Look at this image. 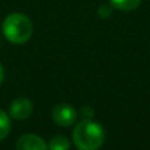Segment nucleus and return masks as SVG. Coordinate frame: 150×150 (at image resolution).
Segmentation results:
<instances>
[{"label":"nucleus","instance_id":"f257e3e1","mask_svg":"<svg viewBox=\"0 0 150 150\" xmlns=\"http://www.w3.org/2000/svg\"><path fill=\"white\" fill-rule=\"evenodd\" d=\"M104 130L101 125L92 120H82L73 132V141L79 150H99L104 142Z\"/></svg>","mask_w":150,"mask_h":150},{"label":"nucleus","instance_id":"f03ea898","mask_svg":"<svg viewBox=\"0 0 150 150\" xmlns=\"http://www.w3.org/2000/svg\"><path fill=\"white\" fill-rule=\"evenodd\" d=\"M33 24L24 13H11L3 21V34L12 44H24L32 37Z\"/></svg>","mask_w":150,"mask_h":150},{"label":"nucleus","instance_id":"7ed1b4c3","mask_svg":"<svg viewBox=\"0 0 150 150\" xmlns=\"http://www.w3.org/2000/svg\"><path fill=\"white\" fill-rule=\"evenodd\" d=\"M52 117L59 127H71L76 121V111L70 104H58L53 108Z\"/></svg>","mask_w":150,"mask_h":150},{"label":"nucleus","instance_id":"20e7f679","mask_svg":"<svg viewBox=\"0 0 150 150\" xmlns=\"http://www.w3.org/2000/svg\"><path fill=\"white\" fill-rule=\"evenodd\" d=\"M33 112V104L26 98H17L11 103L9 115L16 120H25Z\"/></svg>","mask_w":150,"mask_h":150},{"label":"nucleus","instance_id":"39448f33","mask_svg":"<svg viewBox=\"0 0 150 150\" xmlns=\"http://www.w3.org/2000/svg\"><path fill=\"white\" fill-rule=\"evenodd\" d=\"M46 142L40 136L24 134L18 138L16 144V150H47Z\"/></svg>","mask_w":150,"mask_h":150},{"label":"nucleus","instance_id":"423d86ee","mask_svg":"<svg viewBox=\"0 0 150 150\" xmlns=\"http://www.w3.org/2000/svg\"><path fill=\"white\" fill-rule=\"evenodd\" d=\"M109 1H111V5L113 8L124 11V12L134 11L141 4V0H109Z\"/></svg>","mask_w":150,"mask_h":150},{"label":"nucleus","instance_id":"0eeeda50","mask_svg":"<svg viewBox=\"0 0 150 150\" xmlns=\"http://www.w3.org/2000/svg\"><path fill=\"white\" fill-rule=\"evenodd\" d=\"M47 148L50 150H70V142L65 136H54Z\"/></svg>","mask_w":150,"mask_h":150},{"label":"nucleus","instance_id":"6e6552de","mask_svg":"<svg viewBox=\"0 0 150 150\" xmlns=\"http://www.w3.org/2000/svg\"><path fill=\"white\" fill-rule=\"evenodd\" d=\"M11 132V121L9 116L3 109H0V142L7 138Z\"/></svg>","mask_w":150,"mask_h":150},{"label":"nucleus","instance_id":"1a4fd4ad","mask_svg":"<svg viewBox=\"0 0 150 150\" xmlns=\"http://www.w3.org/2000/svg\"><path fill=\"white\" fill-rule=\"evenodd\" d=\"M111 13H112V11H111V8H109L108 5H101V7L99 8V16H101L103 18L109 17Z\"/></svg>","mask_w":150,"mask_h":150},{"label":"nucleus","instance_id":"9d476101","mask_svg":"<svg viewBox=\"0 0 150 150\" xmlns=\"http://www.w3.org/2000/svg\"><path fill=\"white\" fill-rule=\"evenodd\" d=\"M3 79H4V69H3V66L0 65V84H1Z\"/></svg>","mask_w":150,"mask_h":150}]
</instances>
